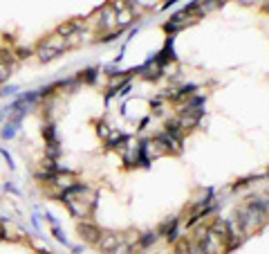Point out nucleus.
I'll return each instance as SVG.
<instances>
[{
    "label": "nucleus",
    "mask_w": 269,
    "mask_h": 254,
    "mask_svg": "<svg viewBox=\"0 0 269 254\" xmlns=\"http://www.w3.org/2000/svg\"><path fill=\"white\" fill-rule=\"evenodd\" d=\"M63 202L68 205V209L74 214L76 218H88L92 216L97 205V191L88 185H81V182H74L72 187L61 194Z\"/></svg>",
    "instance_id": "obj_1"
},
{
    "label": "nucleus",
    "mask_w": 269,
    "mask_h": 254,
    "mask_svg": "<svg viewBox=\"0 0 269 254\" xmlns=\"http://www.w3.org/2000/svg\"><path fill=\"white\" fill-rule=\"evenodd\" d=\"M68 50V43H65V38L63 36H58V34H52V36H48L45 41L38 45V50H36V54H38V58H41L43 63L45 61H52V58H56L61 52H65Z\"/></svg>",
    "instance_id": "obj_2"
},
{
    "label": "nucleus",
    "mask_w": 269,
    "mask_h": 254,
    "mask_svg": "<svg viewBox=\"0 0 269 254\" xmlns=\"http://www.w3.org/2000/svg\"><path fill=\"white\" fill-rule=\"evenodd\" d=\"M122 245H123V236L122 234H115V232H101L99 241H97V248L106 254L117 252Z\"/></svg>",
    "instance_id": "obj_3"
},
{
    "label": "nucleus",
    "mask_w": 269,
    "mask_h": 254,
    "mask_svg": "<svg viewBox=\"0 0 269 254\" xmlns=\"http://www.w3.org/2000/svg\"><path fill=\"white\" fill-rule=\"evenodd\" d=\"M76 232L81 234V238H83L85 243H92V245H97V241H99V236H101V229L97 227V225H92V223H79L76 225Z\"/></svg>",
    "instance_id": "obj_4"
},
{
    "label": "nucleus",
    "mask_w": 269,
    "mask_h": 254,
    "mask_svg": "<svg viewBox=\"0 0 269 254\" xmlns=\"http://www.w3.org/2000/svg\"><path fill=\"white\" fill-rule=\"evenodd\" d=\"M43 138L49 142H56V128H54V124H48V126H43Z\"/></svg>",
    "instance_id": "obj_5"
},
{
    "label": "nucleus",
    "mask_w": 269,
    "mask_h": 254,
    "mask_svg": "<svg viewBox=\"0 0 269 254\" xmlns=\"http://www.w3.org/2000/svg\"><path fill=\"white\" fill-rule=\"evenodd\" d=\"M16 128H18L16 122H7V126L2 128V138H5V140H11L14 135H16Z\"/></svg>",
    "instance_id": "obj_6"
},
{
    "label": "nucleus",
    "mask_w": 269,
    "mask_h": 254,
    "mask_svg": "<svg viewBox=\"0 0 269 254\" xmlns=\"http://www.w3.org/2000/svg\"><path fill=\"white\" fill-rule=\"evenodd\" d=\"M9 74H11V65L0 63V84H5V81L9 79Z\"/></svg>",
    "instance_id": "obj_7"
},
{
    "label": "nucleus",
    "mask_w": 269,
    "mask_h": 254,
    "mask_svg": "<svg viewBox=\"0 0 269 254\" xmlns=\"http://www.w3.org/2000/svg\"><path fill=\"white\" fill-rule=\"evenodd\" d=\"M16 90H18L16 85H9V88H2V92H0V95H14Z\"/></svg>",
    "instance_id": "obj_8"
},
{
    "label": "nucleus",
    "mask_w": 269,
    "mask_h": 254,
    "mask_svg": "<svg viewBox=\"0 0 269 254\" xmlns=\"http://www.w3.org/2000/svg\"><path fill=\"white\" fill-rule=\"evenodd\" d=\"M41 254H49V252H48V250H41Z\"/></svg>",
    "instance_id": "obj_9"
},
{
    "label": "nucleus",
    "mask_w": 269,
    "mask_h": 254,
    "mask_svg": "<svg viewBox=\"0 0 269 254\" xmlns=\"http://www.w3.org/2000/svg\"><path fill=\"white\" fill-rule=\"evenodd\" d=\"M2 117H5V113H2V111H0V119H2Z\"/></svg>",
    "instance_id": "obj_10"
}]
</instances>
